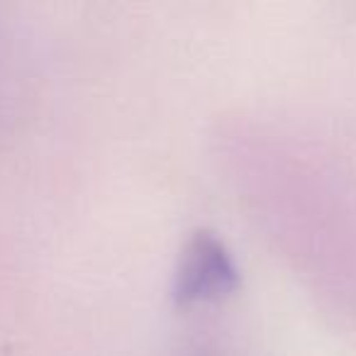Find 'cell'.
<instances>
[{
  "mask_svg": "<svg viewBox=\"0 0 356 356\" xmlns=\"http://www.w3.org/2000/svg\"><path fill=\"white\" fill-rule=\"evenodd\" d=\"M239 283V273L232 254L215 234L198 232L186 244L178 259L173 298L181 307L213 305L232 296Z\"/></svg>",
  "mask_w": 356,
  "mask_h": 356,
  "instance_id": "1",
  "label": "cell"
},
{
  "mask_svg": "<svg viewBox=\"0 0 356 356\" xmlns=\"http://www.w3.org/2000/svg\"><path fill=\"white\" fill-rule=\"evenodd\" d=\"M176 356H237V354L225 341L215 339V337H203V339H188L176 351Z\"/></svg>",
  "mask_w": 356,
  "mask_h": 356,
  "instance_id": "2",
  "label": "cell"
}]
</instances>
